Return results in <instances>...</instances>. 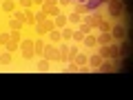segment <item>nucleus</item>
<instances>
[{
	"label": "nucleus",
	"instance_id": "f257e3e1",
	"mask_svg": "<svg viewBox=\"0 0 133 100\" xmlns=\"http://www.w3.org/2000/svg\"><path fill=\"white\" fill-rule=\"evenodd\" d=\"M107 11H109V16L113 20L122 18L124 16V2L122 0H109V2H107Z\"/></svg>",
	"mask_w": 133,
	"mask_h": 100
},
{
	"label": "nucleus",
	"instance_id": "f03ea898",
	"mask_svg": "<svg viewBox=\"0 0 133 100\" xmlns=\"http://www.w3.org/2000/svg\"><path fill=\"white\" fill-rule=\"evenodd\" d=\"M42 58H47L49 62H60V51H58V45H53V42H44Z\"/></svg>",
	"mask_w": 133,
	"mask_h": 100
},
{
	"label": "nucleus",
	"instance_id": "7ed1b4c3",
	"mask_svg": "<svg viewBox=\"0 0 133 100\" xmlns=\"http://www.w3.org/2000/svg\"><path fill=\"white\" fill-rule=\"evenodd\" d=\"M51 29H56V27H53V18H44L42 22H36V24H33L36 36H47Z\"/></svg>",
	"mask_w": 133,
	"mask_h": 100
},
{
	"label": "nucleus",
	"instance_id": "20e7f679",
	"mask_svg": "<svg viewBox=\"0 0 133 100\" xmlns=\"http://www.w3.org/2000/svg\"><path fill=\"white\" fill-rule=\"evenodd\" d=\"M40 9H42L49 18H56V16L60 14V5H58L56 0H44L42 5H40Z\"/></svg>",
	"mask_w": 133,
	"mask_h": 100
},
{
	"label": "nucleus",
	"instance_id": "39448f33",
	"mask_svg": "<svg viewBox=\"0 0 133 100\" xmlns=\"http://www.w3.org/2000/svg\"><path fill=\"white\" fill-rule=\"evenodd\" d=\"M20 53H22V58L24 60H31L36 53H33V38H29V40H20Z\"/></svg>",
	"mask_w": 133,
	"mask_h": 100
},
{
	"label": "nucleus",
	"instance_id": "423d86ee",
	"mask_svg": "<svg viewBox=\"0 0 133 100\" xmlns=\"http://www.w3.org/2000/svg\"><path fill=\"white\" fill-rule=\"evenodd\" d=\"M111 38L113 40H124L127 38V27H124L122 22H118V24H111Z\"/></svg>",
	"mask_w": 133,
	"mask_h": 100
},
{
	"label": "nucleus",
	"instance_id": "0eeeda50",
	"mask_svg": "<svg viewBox=\"0 0 133 100\" xmlns=\"http://www.w3.org/2000/svg\"><path fill=\"white\" fill-rule=\"evenodd\" d=\"M71 60L80 67V71H89V56H87V53H80V51H78Z\"/></svg>",
	"mask_w": 133,
	"mask_h": 100
},
{
	"label": "nucleus",
	"instance_id": "6e6552de",
	"mask_svg": "<svg viewBox=\"0 0 133 100\" xmlns=\"http://www.w3.org/2000/svg\"><path fill=\"white\" fill-rule=\"evenodd\" d=\"M0 9L5 11V14H14L18 9V0H2L0 2Z\"/></svg>",
	"mask_w": 133,
	"mask_h": 100
},
{
	"label": "nucleus",
	"instance_id": "1a4fd4ad",
	"mask_svg": "<svg viewBox=\"0 0 133 100\" xmlns=\"http://www.w3.org/2000/svg\"><path fill=\"white\" fill-rule=\"evenodd\" d=\"M60 36H62V42H71V40H73V24L62 27L60 29Z\"/></svg>",
	"mask_w": 133,
	"mask_h": 100
},
{
	"label": "nucleus",
	"instance_id": "9d476101",
	"mask_svg": "<svg viewBox=\"0 0 133 100\" xmlns=\"http://www.w3.org/2000/svg\"><path fill=\"white\" fill-rule=\"evenodd\" d=\"M20 40H22V38H14V36H11V38H9V42L5 45V51L16 53V51H18V47H20Z\"/></svg>",
	"mask_w": 133,
	"mask_h": 100
},
{
	"label": "nucleus",
	"instance_id": "9b49d317",
	"mask_svg": "<svg viewBox=\"0 0 133 100\" xmlns=\"http://www.w3.org/2000/svg\"><path fill=\"white\" fill-rule=\"evenodd\" d=\"M95 71H102V73H111V71H113V60H111V58L102 60V62H100V67L95 69Z\"/></svg>",
	"mask_w": 133,
	"mask_h": 100
},
{
	"label": "nucleus",
	"instance_id": "f8f14e48",
	"mask_svg": "<svg viewBox=\"0 0 133 100\" xmlns=\"http://www.w3.org/2000/svg\"><path fill=\"white\" fill-rule=\"evenodd\" d=\"M66 24H69V20H66V14H62V11H60V14L53 18V27H56V29H62V27H66Z\"/></svg>",
	"mask_w": 133,
	"mask_h": 100
},
{
	"label": "nucleus",
	"instance_id": "ddd939ff",
	"mask_svg": "<svg viewBox=\"0 0 133 100\" xmlns=\"http://www.w3.org/2000/svg\"><path fill=\"white\" fill-rule=\"evenodd\" d=\"M42 49H44L42 36H36V38H33V53H36V56H42Z\"/></svg>",
	"mask_w": 133,
	"mask_h": 100
},
{
	"label": "nucleus",
	"instance_id": "4468645a",
	"mask_svg": "<svg viewBox=\"0 0 133 100\" xmlns=\"http://www.w3.org/2000/svg\"><path fill=\"white\" fill-rule=\"evenodd\" d=\"M47 36H49V42H53V45H60V42H62V36H60V29H51V31H49Z\"/></svg>",
	"mask_w": 133,
	"mask_h": 100
},
{
	"label": "nucleus",
	"instance_id": "2eb2a0df",
	"mask_svg": "<svg viewBox=\"0 0 133 100\" xmlns=\"http://www.w3.org/2000/svg\"><path fill=\"white\" fill-rule=\"evenodd\" d=\"M102 60H104V58L100 56V53H91V56H89V67H91V69H98Z\"/></svg>",
	"mask_w": 133,
	"mask_h": 100
},
{
	"label": "nucleus",
	"instance_id": "dca6fc26",
	"mask_svg": "<svg viewBox=\"0 0 133 100\" xmlns=\"http://www.w3.org/2000/svg\"><path fill=\"white\" fill-rule=\"evenodd\" d=\"M95 42H98V45H109V42H113V38H111V33L107 31V33H100V36H95Z\"/></svg>",
	"mask_w": 133,
	"mask_h": 100
},
{
	"label": "nucleus",
	"instance_id": "f3484780",
	"mask_svg": "<svg viewBox=\"0 0 133 100\" xmlns=\"http://www.w3.org/2000/svg\"><path fill=\"white\" fill-rule=\"evenodd\" d=\"M82 42H84V47H87V49H95V47H98V42H95V36H91V33L82 38Z\"/></svg>",
	"mask_w": 133,
	"mask_h": 100
},
{
	"label": "nucleus",
	"instance_id": "a211bd4d",
	"mask_svg": "<svg viewBox=\"0 0 133 100\" xmlns=\"http://www.w3.org/2000/svg\"><path fill=\"white\" fill-rule=\"evenodd\" d=\"M49 67H51V62H49L47 58H40V60L36 62V69H38V71H49Z\"/></svg>",
	"mask_w": 133,
	"mask_h": 100
},
{
	"label": "nucleus",
	"instance_id": "6ab92c4d",
	"mask_svg": "<svg viewBox=\"0 0 133 100\" xmlns=\"http://www.w3.org/2000/svg\"><path fill=\"white\" fill-rule=\"evenodd\" d=\"M73 11H76L78 16H87V14H89V5H84V2H78V5L73 7Z\"/></svg>",
	"mask_w": 133,
	"mask_h": 100
},
{
	"label": "nucleus",
	"instance_id": "aec40b11",
	"mask_svg": "<svg viewBox=\"0 0 133 100\" xmlns=\"http://www.w3.org/2000/svg\"><path fill=\"white\" fill-rule=\"evenodd\" d=\"M98 31H100V33H107V31H111V22H109L107 18H102V20L98 22Z\"/></svg>",
	"mask_w": 133,
	"mask_h": 100
},
{
	"label": "nucleus",
	"instance_id": "412c9836",
	"mask_svg": "<svg viewBox=\"0 0 133 100\" xmlns=\"http://www.w3.org/2000/svg\"><path fill=\"white\" fill-rule=\"evenodd\" d=\"M7 27H9V31H20V29L24 27V22H20V20L11 18V20H9V24H7Z\"/></svg>",
	"mask_w": 133,
	"mask_h": 100
},
{
	"label": "nucleus",
	"instance_id": "4be33fe9",
	"mask_svg": "<svg viewBox=\"0 0 133 100\" xmlns=\"http://www.w3.org/2000/svg\"><path fill=\"white\" fill-rule=\"evenodd\" d=\"M118 42H120V56H127V53H129V49H131V45H129V40L127 38H124V40H118Z\"/></svg>",
	"mask_w": 133,
	"mask_h": 100
},
{
	"label": "nucleus",
	"instance_id": "5701e85b",
	"mask_svg": "<svg viewBox=\"0 0 133 100\" xmlns=\"http://www.w3.org/2000/svg\"><path fill=\"white\" fill-rule=\"evenodd\" d=\"M14 62V56H11L9 51H2L0 53V65H11Z\"/></svg>",
	"mask_w": 133,
	"mask_h": 100
},
{
	"label": "nucleus",
	"instance_id": "b1692460",
	"mask_svg": "<svg viewBox=\"0 0 133 100\" xmlns=\"http://www.w3.org/2000/svg\"><path fill=\"white\" fill-rule=\"evenodd\" d=\"M66 20H69V24H80L82 22V16H78L76 11H71V14L66 16Z\"/></svg>",
	"mask_w": 133,
	"mask_h": 100
},
{
	"label": "nucleus",
	"instance_id": "393cba45",
	"mask_svg": "<svg viewBox=\"0 0 133 100\" xmlns=\"http://www.w3.org/2000/svg\"><path fill=\"white\" fill-rule=\"evenodd\" d=\"M11 38V31H0V47H5Z\"/></svg>",
	"mask_w": 133,
	"mask_h": 100
},
{
	"label": "nucleus",
	"instance_id": "a878e982",
	"mask_svg": "<svg viewBox=\"0 0 133 100\" xmlns=\"http://www.w3.org/2000/svg\"><path fill=\"white\" fill-rule=\"evenodd\" d=\"M18 9H33V0H18Z\"/></svg>",
	"mask_w": 133,
	"mask_h": 100
},
{
	"label": "nucleus",
	"instance_id": "bb28decb",
	"mask_svg": "<svg viewBox=\"0 0 133 100\" xmlns=\"http://www.w3.org/2000/svg\"><path fill=\"white\" fill-rule=\"evenodd\" d=\"M78 31H80V33H84V36H89V33L93 31V29H91V27H89L87 22H80V27H78Z\"/></svg>",
	"mask_w": 133,
	"mask_h": 100
},
{
	"label": "nucleus",
	"instance_id": "cd10ccee",
	"mask_svg": "<svg viewBox=\"0 0 133 100\" xmlns=\"http://www.w3.org/2000/svg\"><path fill=\"white\" fill-rule=\"evenodd\" d=\"M11 18H16V20H20V22H24V11H22V9H16L14 14H11Z\"/></svg>",
	"mask_w": 133,
	"mask_h": 100
},
{
	"label": "nucleus",
	"instance_id": "c85d7f7f",
	"mask_svg": "<svg viewBox=\"0 0 133 100\" xmlns=\"http://www.w3.org/2000/svg\"><path fill=\"white\" fill-rule=\"evenodd\" d=\"M66 71H71V73H78V71H80V67H78L73 60H69V67H66Z\"/></svg>",
	"mask_w": 133,
	"mask_h": 100
},
{
	"label": "nucleus",
	"instance_id": "c756f323",
	"mask_svg": "<svg viewBox=\"0 0 133 100\" xmlns=\"http://www.w3.org/2000/svg\"><path fill=\"white\" fill-rule=\"evenodd\" d=\"M33 16H36V22H42V20H44V18H49V16H47V14H44V11H42V9H40V11H36V14H33Z\"/></svg>",
	"mask_w": 133,
	"mask_h": 100
},
{
	"label": "nucleus",
	"instance_id": "7c9ffc66",
	"mask_svg": "<svg viewBox=\"0 0 133 100\" xmlns=\"http://www.w3.org/2000/svg\"><path fill=\"white\" fill-rule=\"evenodd\" d=\"M82 38H84V33H80L78 29H73V40H76V42H82Z\"/></svg>",
	"mask_w": 133,
	"mask_h": 100
},
{
	"label": "nucleus",
	"instance_id": "2f4dec72",
	"mask_svg": "<svg viewBox=\"0 0 133 100\" xmlns=\"http://www.w3.org/2000/svg\"><path fill=\"white\" fill-rule=\"evenodd\" d=\"M71 2H73V0H58V5H62V7H64V5H71Z\"/></svg>",
	"mask_w": 133,
	"mask_h": 100
},
{
	"label": "nucleus",
	"instance_id": "473e14b6",
	"mask_svg": "<svg viewBox=\"0 0 133 100\" xmlns=\"http://www.w3.org/2000/svg\"><path fill=\"white\" fill-rule=\"evenodd\" d=\"M42 2H44V0H33V7H36V5H42Z\"/></svg>",
	"mask_w": 133,
	"mask_h": 100
},
{
	"label": "nucleus",
	"instance_id": "72a5a7b5",
	"mask_svg": "<svg viewBox=\"0 0 133 100\" xmlns=\"http://www.w3.org/2000/svg\"><path fill=\"white\" fill-rule=\"evenodd\" d=\"M100 2H104V5H107V2H109V0H100Z\"/></svg>",
	"mask_w": 133,
	"mask_h": 100
},
{
	"label": "nucleus",
	"instance_id": "f704fd0d",
	"mask_svg": "<svg viewBox=\"0 0 133 100\" xmlns=\"http://www.w3.org/2000/svg\"><path fill=\"white\" fill-rule=\"evenodd\" d=\"M0 2H2V0H0Z\"/></svg>",
	"mask_w": 133,
	"mask_h": 100
}]
</instances>
